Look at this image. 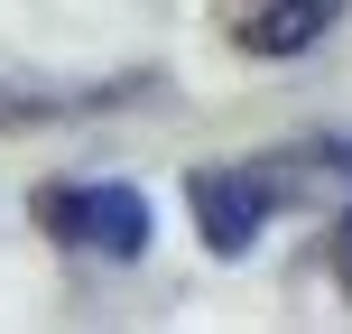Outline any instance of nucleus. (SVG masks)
Here are the masks:
<instances>
[{
  "mask_svg": "<svg viewBox=\"0 0 352 334\" xmlns=\"http://www.w3.org/2000/svg\"><path fill=\"white\" fill-rule=\"evenodd\" d=\"M74 93H56V84H0V130H28V121H47V112H65Z\"/></svg>",
  "mask_w": 352,
  "mask_h": 334,
  "instance_id": "nucleus-5",
  "label": "nucleus"
},
{
  "mask_svg": "<svg viewBox=\"0 0 352 334\" xmlns=\"http://www.w3.org/2000/svg\"><path fill=\"white\" fill-rule=\"evenodd\" d=\"M334 19H343V0H260V10L241 19V47L287 65V56L324 47V37H334Z\"/></svg>",
  "mask_w": 352,
  "mask_h": 334,
  "instance_id": "nucleus-4",
  "label": "nucleus"
},
{
  "mask_svg": "<svg viewBox=\"0 0 352 334\" xmlns=\"http://www.w3.org/2000/svg\"><path fill=\"white\" fill-rule=\"evenodd\" d=\"M269 205H316V195H352V140H297L278 158H250Z\"/></svg>",
  "mask_w": 352,
  "mask_h": 334,
  "instance_id": "nucleus-3",
  "label": "nucleus"
},
{
  "mask_svg": "<svg viewBox=\"0 0 352 334\" xmlns=\"http://www.w3.org/2000/svg\"><path fill=\"white\" fill-rule=\"evenodd\" d=\"M186 205H195V232H204V251H250L260 242V223H269V186L250 167H195L186 176Z\"/></svg>",
  "mask_w": 352,
  "mask_h": 334,
  "instance_id": "nucleus-2",
  "label": "nucleus"
},
{
  "mask_svg": "<svg viewBox=\"0 0 352 334\" xmlns=\"http://www.w3.org/2000/svg\"><path fill=\"white\" fill-rule=\"evenodd\" d=\"M334 260H343V288H352V205H343V223H334Z\"/></svg>",
  "mask_w": 352,
  "mask_h": 334,
  "instance_id": "nucleus-6",
  "label": "nucleus"
},
{
  "mask_svg": "<svg viewBox=\"0 0 352 334\" xmlns=\"http://www.w3.org/2000/svg\"><path fill=\"white\" fill-rule=\"evenodd\" d=\"M37 232L65 251H102V260H140L148 251V195L121 176H47L37 186Z\"/></svg>",
  "mask_w": 352,
  "mask_h": 334,
  "instance_id": "nucleus-1",
  "label": "nucleus"
}]
</instances>
